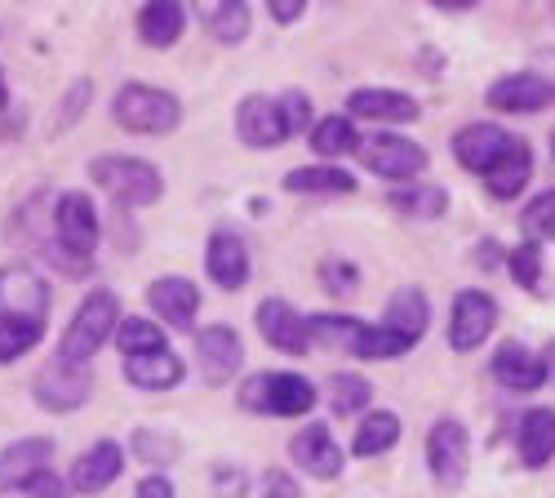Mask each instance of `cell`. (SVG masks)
<instances>
[{
    "label": "cell",
    "instance_id": "1",
    "mask_svg": "<svg viewBox=\"0 0 555 498\" xmlns=\"http://www.w3.org/2000/svg\"><path fill=\"white\" fill-rule=\"evenodd\" d=\"M116 325H120V298L112 290H94L76 307L72 325L63 330L59 360H67V366H89V360L103 352V343L116 334Z\"/></svg>",
    "mask_w": 555,
    "mask_h": 498
},
{
    "label": "cell",
    "instance_id": "2",
    "mask_svg": "<svg viewBox=\"0 0 555 498\" xmlns=\"http://www.w3.org/2000/svg\"><path fill=\"white\" fill-rule=\"evenodd\" d=\"M112 120L129 133H147V139H160V133H173L182 125V103L169 94V89L129 80L116 89L112 99Z\"/></svg>",
    "mask_w": 555,
    "mask_h": 498
},
{
    "label": "cell",
    "instance_id": "3",
    "mask_svg": "<svg viewBox=\"0 0 555 498\" xmlns=\"http://www.w3.org/2000/svg\"><path fill=\"white\" fill-rule=\"evenodd\" d=\"M89 178L125 209H143L165 196L160 169L143 156H99V161H89Z\"/></svg>",
    "mask_w": 555,
    "mask_h": 498
},
{
    "label": "cell",
    "instance_id": "4",
    "mask_svg": "<svg viewBox=\"0 0 555 498\" xmlns=\"http://www.w3.org/2000/svg\"><path fill=\"white\" fill-rule=\"evenodd\" d=\"M241 405L254 410V414H271V419H298V414H311L315 387H311V379L289 374V370L254 374L241 387Z\"/></svg>",
    "mask_w": 555,
    "mask_h": 498
},
{
    "label": "cell",
    "instance_id": "5",
    "mask_svg": "<svg viewBox=\"0 0 555 498\" xmlns=\"http://www.w3.org/2000/svg\"><path fill=\"white\" fill-rule=\"evenodd\" d=\"M356 156L369 174L387 178V183H413V178L427 174V165H431L427 148L404 139V133H374V139H360Z\"/></svg>",
    "mask_w": 555,
    "mask_h": 498
},
{
    "label": "cell",
    "instance_id": "6",
    "mask_svg": "<svg viewBox=\"0 0 555 498\" xmlns=\"http://www.w3.org/2000/svg\"><path fill=\"white\" fill-rule=\"evenodd\" d=\"M54 237L63 254H76L89 263V254L99 250V209L85 192H63L54 205Z\"/></svg>",
    "mask_w": 555,
    "mask_h": 498
},
{
    "label": "cell",
    "instance_id": "7",
    "mask_svg": "<svg viewBox=\"0 0 555 498\" xmlns=\"http://www.w3.org/2000/svg\"><path fill=\"white\" fill-rule=\"evenodd\" d=\"M236 139L245 148H254V152L281 148L285 139H294L281 99H271V94H245L241 107H236Z\"/></svg>",
    "mask_w": 555,
    "mask_h": 498
},
{
    "label": "cell",
    "instance_id": "8",
    "mask_svg": "<svg viewBox=\"0 0 555 498\" xmlns=\"http://www.w3.org/2000/svg\"><path fill=\"white\" fill-rule=\"evenodd\" d=\"M516 148V133L512 129H502L498 120H472V125H462L453 133V156L462 169H472V174H489L506 152Z\"/></svg>",
    "mask_w": 555,
    "mask_h": 498
},
{
    "label": "cell",
    "instance_id": "9",
    "mask_svg": "<svg viewBox=\"0 0 555 498\" xmlns=\"http://www.w3.org/2000/svg\"><path fill=\"white\" fill-rule=\"evenodd\" d=\"M485 103L502 116H538L555 103V80L538 76V72H516V76H498L489 85Z\"/></svg>",
    "mask_w": 555,
    "mask_h": 498
},
{
    "label": "cell",
    "instance_id": "10",
    "mask_svg": "<svg viewBox=\"0 0 555 498\" xmlns=\"http://www.w3.org/2000/svg\"><path fill=\"white\" fill-rule=\"evenodd\" d=\"M498 325V303L485 290H462L453 298V316H449V347L453 352H476Z\"/></svg>",
    "mask_w": 555,
    "mask_h": 498
},
{
    "label": "cell",
    "instance_id": "11",
    "mask_svg": "<svg viewBox=\"0 0 555 498\" xmlns=\"http://www.w3.org/2000/svg\"><path fill=\"white\" fill-rule=\"evenodd\" d=\"M94 392V379H89L85 366H67V360L54 356V366H44L36 374V405L40 410H54V414H67V410H80Z\"/></svg>",
    "mask_w": 555,
    "mask_h": 498
},
{
    "label": "cell",
    "instance_id": "12",
    "mask_svg": "<svg viewBox=\"0 0 555 498\" xmlns=\"http://www.w3.org/2000/svg\"><path fill=\"white\" fill-rule=\"evenodd\" d=\"M472 463V436L457 419H436L431 436H427V468L440 485H457L467 476Z\"/></svg>",
    "mask_w": 555,
    "mask_h": 498
},
{
    "label": "cell",
    "instance_id": "13",
    "mask_svg": "<svg viewBox=\"0 0 555 498\" xmlns=\"http://www.w3.org/2000/svg\"><path fill=\"white\" fill-rule=\"evenodd\" d=\"M0 316H18V321H44L50 316V290L31 267H0Z\"/></svg>",
    "mask_w": 555,
    "mask_h": 498
},
{
    "label": "cell",
    "instance_id": "14",
    "mask_svg": "<svg viewBox=\"0 0 555 498\" xmlns=\"http://www.w3.org/2000/svg\"><path fill=\"white\" fill-rule=\"evenodd\" d=\"M54 440L50 436H23L0 449V494H27V485L50 472Z\"/></svg>",
    "mask_w": 555,
    "mask_h": 498
},
{
    "label": "cell",
    "instance_id": "15",
    "mask_svg": "<svg viewBox=\"0 0 555 498\" xmlns=\"http://www.w3.org/2000/svg\"><path fill=\"white\" fill-rule=\"evenodd\" d=\"M347 116H351V120H374V125H409V120L423 116V107H418V99L400 94V89L364 85V89H351Z\"/></svg>",
    "mask_w": 555,
    "mask_h": 498
},
{
    "label": "cell",
    "instance_id": "16",
    "mask_svg": "<svg viewBox=\"0 0 555 498\" xmlns=\"http://www.w3.org/2000/svg\"><path fill=\"white\" fill-rule=\"evenodd\" d=\"M258 334H262L275 352H289V356H302V352L311 347L307 316H302L289 298H262V303H258Z\"/></svg>",
    "mask_w": 555,
    "mask_h": 498
},
{
    "label": "cell",
    "instance_id": "17",
    "mask_svg": "<svg viewBox=\"0 0 555 498\" xmlns=\"http://www.w3.org/2000/svg\"><path fill=\"white\" fill-rule=\"evenodd\" d=\"M289 459H294L307 476H315V481L343 476V449H338V440H334V432H330L325 423H307V427L289 440Z\"/></svg>",
    "mask_w": 555,
    "mask_h": 498
},
{
    "label": "cell",
    "instance_id": "18",
    "mask_svg": "<svg viewBox=\"0 0 555 498\" xmlns=\"http://www.w3.org/2000/svg\"><path fill=\"white\" fill-rule=\"evenodd\" d=\"M196 360H201V374H205V383H227V379H236V370H241V360H245V343H241V334L231 330V325H209V330H201V339H196Z\"/></svg>",
    "mask_w": 555,
    "mask_h": 498
},
{
    "label": "cell",
    "instance_id": "19",
    "mask_svg": "<svg viewBox=\"0 0 555 498\" xmlns=\"http://www.w3.org/2000/svg\"><path fill=\"white\" fill-rule=\"evenodd\" d=\"M205 271H209V281H214L218 290H245L249 271H254L245 241H241L236 232L218 228V232L209 237V245H205Z\"/></svg>",
    "mask_w": 555,
    "mask_h": 498
},
{
    "label": "cell",
    "instance_id": "20",
    "mask_svg": "<svg viewBox=\"0 0 555 498\" xmlns=\"http://www.w3.org/2000/svg\"><path fill=\"white\" fill-rule=\"evenodd\" d=\"M147 303L169 330H192L201 311V290L188 277H156L147 285Z\"/></svg>",
    "mask_w": 555,
    "mask_h": 498
},
{
    "label": "cell",
    "instance_id": "21",
    "mask_svg": "<svg viewBox=\"0 0 555 498\" xmlns=\"http://www.w3.org/2000/svg\"><path fill=\"white\" fill-rule=\"evenodd\" d=\"M493 379L506 387V392H520V396H529V392H538L542 383H546V366H542V356L533 352V347H525V343H502L498 352H493Z\"/></svg>",
    "mask_w": 555,
    "mask_h": 498
},
{
    "label": "cell",
    "instance_id": "22",
    "mask_svg": "<svg viewBox=\"0 0 555 498\" xmlns=\"http://www.w3.org/2000/svg\"><path fill=\"white\" fill-rule=\"evenodd\" d=\"M120 472H125V449L116 440H99V445H89L85 455L76 459L72 489L76 494H103L112 481H120Z\"/></svg>",
    "mask_w": 555,
    "mask_h": 498
},
{
    "label": "cell",
    "instance_id": "23",
    "mask_svg": "<svg viewBox=\"0 0 555 498\" xmlns=\"http://www.w3.org/2000/svg\"><path fill=\"white\" fill-rule=\"evenodd\" d=\"M192 10L201 18V27L222 44H241L254 27V14L245 0H192Z\"/></svg>",
    "mask_w": 555,
    "mask_h": 498
},
{
    "label": "cell",
    "instance_id": "24",
    "mask_svg": "<svg viewBox=\"0 0 555 498\" xmlns=\"http://www.w3.org/2000/svg\"><path fill=\"white\" fill-rule=\"evenodd\" d=\"M188 31V10L178 5V0H147L143 10H138V36L152 50H169L178 44V36Z\"/></svg>",
    "mask_w": 555,
    "mask_h": 498
},
{
    "label": "cell",
    "instance_id": "25",
    "mask_svg": "<svg viewBox=\"0 0 555 498\" xmlns=\"http://www.w3.org/2000/svg\"><path fill=\"white\" fill-rule=\"evenodd\" d=\"M285 192L294 196H351L356 192V178L343 165H298L285 174Z\"/></svg>",
    "mask_w": 555,
    "mask_h": 498
},
{
    "label": "cell",
    "instance_id": "26",
    "mask_svg": "<svg viewBox=\"0 0 555 498\" xmlns=\"http://www.w3.org/2000/svg\"><path fill=\"white\" fill-rule=\"evenodd\" d=\"M529 178H533V148H529L525 139H516V148L485 174V188H489V196H498V201H516V196L529 188Z\"/></svg>",
    "mask_w": 555,
    "mask_h": 498
},
{
    "label": "cell",
    "instance_id": "27",
    "mask_svg": "<svg viewBox=\"0 0 555 498\" xmlns=\"http://www.w3.org/2000/svg\"><path fill=\"white\" fill-rule=\"evenodd\" d=\"M182 360L173 352H147V356H125V379L143 392H169L182 383Z\"/></svg>",
    "mask_w": 555,
    "mask_h": 498
},
{
    "label": "cell",
    "instance_id": "28",
    "mask_svg": "<svg viewBox=\"0 0 555 498\" xmlns=\"http://www.w3.org/2000/svg\"><path fill=\"white\" fill-rule=\"evenodd\" d=\"M520 463L525 468H546L555 459V410H546V405H538V410H529L520 419Z\"/></svg>",
    "mask_w": 555,
    "mask_h": 498
},
{
    "label": "cell",
    "instance_id": "29",
    "mask_svg": "<svg viewBox=\"0 0 555 498\" xmlns=\"http://www.w3.org/2000/svg\"><path fill=\"white\" fill-rule=\"evenodd\" d=\"M383 325L396 330V334H404L409 343H418V339L427 334V325H431V303H427V294H423V290H400V294H391V303H387V311H383Z\"/></svg>",
    "mask_w": 555,
    "mask_h": 498
},
{
    "label": "cell",
    "instance_id": "30",
    "mask_svg": "<svg viewBox=\"0 0 555 498\" xmlns=\"http://www.w3.org/2000/svg\"><path fill=\"white\" fill-rule=\"evenodd\" d=\"M387 205H391L396 214H404V218L431 222V218H440V214L449 209V192H444L440 183H404V188H396V192L387 196Z\"/></svg>",
    "mask_w": 555,
    "mask_h": 498
},
{
    "label": "cell",
    "instance_id": "31",
    "mask_svg": "<svg viewBox=\"0 0 555 498\" xmlns=\"http://www.w3.org/2000/svg\"><path fill=\"white\" fill-rule=\"evenodd\" d=\"M400 440V419L391 410H374L364 414V423L356 427V440H351V455L356 459H378Z\"/></svg>",
    "mask_w": 555,
    "mask_h": 498
},
{
    "label": "cell",
    "instance_id": "32",
    "mask_svg": "<svg viewBox=\"0 0 555 498\" xmlns=\"http://www.w3.org/2000/svg\"><path fill=\"white\" fill-rule=\"evenodd\" d=\"M311 148L325 161L356 156L360 152V129H356L351 116H325V120H315V129H311Z\"/></svg>",
    "mask_w": 555,
    "mask_h": 498
},
{
    "label": "cell",
    "instance_id": "33",
    "mask_svg": "<svg viewBox=\"0 0 555 498\" xmlns=\"http://www.w3.org/2000/svg\"><path fill=\"white\" fill-rule=\"evenodd\" d=\"M116 347L125 352V356H147V352H169V343H165V330L160 325H152L147 316H125V321L116 325Z\"/></svg>",
    "mask_w": 555,
    "mask_h": 498
},
{
    "label": "cell",
    "instance_id": "34",
    "mask_svg": "<svg viewBox=\"0 0 555 498\" xmlns=\"http://www.w3.org/2000/svg\"><path fill=\"white\" fill-rule=\"evenodd\" d=\"M360 360H396V356H404V352H413V343L404 339V334H396V330H387L383 321L378 325H369L364 321V330L356 334V347H351Z\"/></svg>",
    "mask_w": 555,
    "mask_h": 498
},
{
    "label": "cell",
    "instance_id": "35",
    "mask_svg": "<svg viewBox=\"0 0 555 498\" xmlns=\"http://www.w3.org/2000/svg\"><path fill=\"white\" fill-rule=\"evenodd\" d=\"M364 330V321L360 316H334V311H325V316H307V334H311V343H325V347H356V334Z\"/></svg>",
    "mask_w": 555,
    "mask_h": 498
},
{
    "label": "cell",
    "instance_id": "36",
    "mask_svg": "<svg viewBox=\"0 0 555 498\" xmlns=\"http://www.w3.org/2000/svg\"><path fill=\"white\" fill-rule=\"evenodd\" d=\"M44 339V321H18V316H0V366H10L23 352H31Z\"/></svg>",
    "mask_w": 555,
    "mask_h": 498
},
{
    "label": "cell",
    "instance_id": "37",
    "mask_svg": "<svg viewBox=\"0 0 555 498\" xmlns=\"http://www.w3.org/2000/svg\"><path fill=\"white\" fill-rule=\"evenodd\" d=\"M133 455L147 468H169L182 455V440L173 432H156V427H138L133 432Z\"/></svg>",
    "mask_w": 555,
    "mask_h": 498
},
{
    "label": "cell",
    "instance_id": "38",
    "mask_svg": "<svg viewBox=\"0 0 555 498\" xmlns=\"http://www.w3.org/2000/svg\"><path fill=\"white\" fill-rule=\"evenodd\" d=\"M330 392H334V410H338L343 419L369 410V400H374V387H369V379H364V374H351V370L334 374V379H330Z\"/></svg>",
    "mask_w": 555,
    "mask_h": 498
},
{
    "label": "cell",
    "instance_id": "39",
    "mask_svg": "<svg viewBox=\"0 0 555 498\" xmlns=\"http://www.w3.org/2000/svg\"><path fill=\"white\" fill-rule=\"evenodd\" d=\"M506 267H512L520 290H529V294L542 290V250H538V241H520L512 254H506Z\"/></svg>",
    "mask_w": 555,
    "mask_h": 498
},
{
    "label": "cell",
    "instance_id": "40",
    "mask_svg": "<svg viewBox=\"0 0 555 498\" xmlns=\"http://www.w3.org/2000/svg\"><path fill=\"white\" fill-rule=\"evenodd\" d=\"M520 228L529 232V241H555V188L525 205Z\"/></svg>",
    "mask_w": 555,
    "mask_h": 498
},
{
    "label": "cell",
    "instance_id": "41",
    "mask_svg": "<svg viewBox=\"0 0 555 498\" xmlns=\"http://www.w3.org/2000/svg\"><path fill=\"white\" fill-rule=\"evenodd\" d=\"M214 494L218 498H245L249 494V476L236 463H214Z\"/></svg>",
    "mask_w": 555,
    "mask_h": 498
},
{
    "label": "cell",
    "instance_id": "42",
    "mask_svg": "<svg viewBox=\"0 0 555 498\" xmlns=\"http://www.w3.org/2000/svg\"><path fill=\"white\" fill-rule=\"evenodd\" d=\"M320 281H325L334 294H351L360 285V271L351 263H343V258H325L320 263Z\"/></svg>",
    "mask_w": 555,
    "mask_h": 498
},
{
    "label": "cell",
    "instance_id": "43",
    "mask_svg": "<svg viewBox=\"0 0 555 498\" xmlns=\"http://www.w3.org/2000/svg\"><path fill=\"white\" fill-rule=\"evenodd\" d=\"M281 107H285L289 133H302L311 125V99L302 94V89H289V94H281Z\"/></svg>",
    "mask_w": 555,
    "mask_h": 498
},
{
    "label": "cell",
    "instance_id": "44",
    "mask_svg": "<svg viewBox=\"0 0 555 498\" xmlns=\"http://www.w3.org/2000/svg\"><path fill=\"white\" fill-rule=\"evenodd\" d=\"M262 498H298V481L289 472H281V468H271L262 476Z\"/></svg>",
    "mask_w": 555,
    "mask_h": 498
},
{
    "label": "cell",
    "instance_id": "45",
    "mask_svg": "<svg viewBox=\"0 0 555 498\" xmlns=\"http://www.w3.org/2000/svg\"><path fill=\"white\" fill-rule=\"evenodd\" d=\"M267 14L281 27H289V23H298L307 14V0H267Z\"/></svg>",
    "mask_w": 555,
    "mask_h": 498
},
{
    "label": "cell",
    "instance_id": "46",
    "mask_svg": "<svg viewBox=\"0 0 555 498\" xmlns=\"http://www.w3.org/2000/svg\"><path fill=\"white\" fill-rule=\"evenodd\" d=\"M133 498H173V485H169V476H165V472H152V476L138 481Z\"/></svg>",
    "mask_w": 555,
    "mask_h": 498
},
{
    "label": "cell",
    "instance_id": "47",
    "mask_svg": "<svg viewBox=\"0 0 555 498\" xmlns=\"http://www.w3.org/2000/svg\"><path fill=\"white\" fill-rule=\"evenodd\" d=\"M27 494H36V498H67V485H63L54 472H40V476L27 485Z\"/></svg>",
    "mask_w": 555,
    "mask_h": 498
},
{
    "label": "cell",
    "instance_id": "48",
    "mask_svg": "<svg viewBox=\"0 0 555 498\" xmlns=\"http://www.w3.org/2000/svg\"><path fill=\"white\" fill-rule=\"evenodd\" d=\"M498 254H502V250H498V241H485V245L476 250V263L489 271V267H498Z\"/></svg>",
    "mask_w": 555,
    "mask_h": 498
},
{
    "label": "cell",
    "instance_id": "49",
    "mask_svg": "<svg viewBox=\"0 0 555 498\" xmlns=\"http://www.w3.org/2000/svg\"><path fill=\"white\" fill-rule=\"evenodd\" d=\"M431 5H436V10H453V14H457V10H472L476 0H431Z\"/></svg>",
    "mask_w": 555,
    "mask_h": 498
},
{
    "label": "cell",
    "instance_id": "50",
    "mask_svg": "<svg viewBox=\"0 0 555 498\" xmlns=\"http://www.w3.org/2000/svg\"><path fill=\"white\" fill-rule=\"evenodd\" d=\"M542 366H546V379H555V343H546V352H542Z\"/></svg>",
    "mask_w": 555,
    "mask_h": 498
},
{
    "label": "cell",
    "instance_id": "51",
    "mask_svg": "<svg viewBox=\"0 0 555 498\" xmlns=\"http://www.w3.org/2000/svg\"><path fill=\"white\" fill-rule=\"evenodd\" d=\"M5 99H10V89H5V72H0V107H5Z\"/></svg>",
    "mask_w": 555,
    "mask_h": 498
},
{
    "label": "cell",
    "instance_id": "52",
    "mask_svg": "<svg viewBox=\"0 0 555 498\" xmlns=\"http://www.w3.org/2000/svg\"><path fill=\"white\" fill-rule=\"evenodd\" d=\"M551 152H555V133H551Z\"/></svg>",
    "mask_w": 555,
    "mask_h": 498
}]
</instances>
